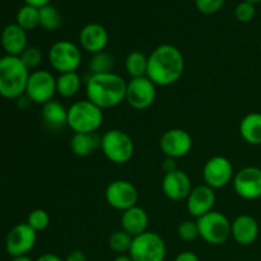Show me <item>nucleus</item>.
<instances>
[{
	"label": "nucleus",
	"instance_id": "obj_34",
	"mask_svg": "<svg viewBox=\"0 0 261 261\" xmlns=\"http://www.w3.org/2000/svg\"><path fill=\"white\" fill-rule=\"evenodd\" d=\"M255 14H256L255 4L246 2V0L239 3L237 7L234 8V17H236V19L241 23L251 22V20L254 19Z\"/></svg>",
	"mask_w": 261,
	"mask_h": 261
},
{
	"label": "nucleus",
	"instance_id": "obj_16",
	"mask_svg": "<svg viewBox=\"0 0 261 261\" xmlns=\"http://www.w3.org/2000/svg\"><path fill=\"white\" fill-rule=\"evenodd\" d=\"M216 191L208 185H199L193 188L186 199V209L194 218H200L213 211L216 204Z\"/></svg>",
	"mask_w": 261,
	"mask_h": 261
},
{
	"label": "nucleus",
	"instance_id": "obj_23",
	"mask_svg": "<svg viewBox=\"0 0 261 261\" xmlns=\"http://www.w3.org/2000/svg\"><path fill=\"white\" fill-rule=\"evenodd\" d=\"M240 135L250 145H261V114L251 112L242 117L240 122Z\"/></svg>",
	"mask_w": 261,
	"mask_h": 261
},
{
	"label": "nucleus",
	"instance_id": "obj_28",
	"mask_svg": "<svg viewBox=\"0 0 261 261\" xmlns=\"http://www.w3.org/2000/svg\"><path fill=\"white\" fill-rule=\"evenodd\" d=\"M115 66V58L106 51L93 54L88 63V68L91 74L111 73Z\"/></svg>",
	"mask_w": 261,
	"mask_h": 261
},
{
	"label": "nucleus",
	"instance_id": "obj_41",
	"mask_svg": "<svg viewBox=\"0 0 261 261\" xmlns=\"http://www.w3.org/2000/svg\"><path fill=\"white\" fill-rule=\"evenodd\" d=\"M114 261H133V260L129 254H121V255H117V256L114 259Z\"/></svg>",
	"mask_w": 261,
	"mask_h": 261
},
{
	"label": "nucleus",
	"instance_id": "obj_24",
	"mask_svg": "<svg viewBox=\"0 0 261 261\" xmlns=\"http://www.w3.org/2000/svg\"><path fill=\"white\" fill-rule=\"evenodd\" d=\"M101 147V137L97 133H81L73 134L70 140V149L76 157H88Z\"/></svg>",
	"mask_w": 261,
	"mask_h": 261
},
{
	"label": "nucleus",
	"instance_id": "obj_26",
	"mask_svg": "<svg viewBox=\"0 0 261 261\" xmlns=\"http://www.w3.org/2000/svg\"><path fill=\"white\" fill-rule=\"evenodd\" d=\"M125 70L130 79L147 76L148 56L140 51H132L125 59Z\"/></svg>",
	"mask_w": 261,
	"mask_h": 261
},
{
	"label": "nucleus",
	"instance_id": "obj_15",
	"mask_svg": "<svg viewBox=\"0 0 261 261\" xmlns=\"http://www.w3.org/2000/svg\"><path fill=\"white\" fill-rule=\"evenodd\" d=\"M160 148L166 157L175 160L182 158L190 153L193 148V138L184 129H170L161 137Z\"/></svg>",
	"mask_w": 261,
	"mask_h": 261
},
{
	"label": "nucleus",
	"instance_id": "obj_14",
	"mask_svg": "<svg viewBox=\"0 0 261 261\" xmlns=\"http://www.w3.org/2000/svg\"><path fill=\"white\" fill-rule=\"evenodd\" d=\"M233 189L240 198L256 200L261 198V168L247 166L234 173Z\"/></svg>",
	"mask_w": 261,
	"mask_h": 261
},
{
	"label": "nucleus",
	"instance_id": "obj_39",
	"mask_svg": "<svg viewBox=\"0 0 261 261\" xmlns=\"http://www.w3.org/2000/svg\"><path fill=\"white\" fill-rule=\"evenodd\" d=\"M25 3V5H31L33 8H37V9H41V8L46 7V5L50 4L51 0H23Z\"/></svg>",
	"mask_w": 261,
	"mask_h": 261
},
{
	"label": "nucleus",
	"instance_id": "obj_32",
	"mask_svg": "<svg viewBox=\"0 0 261 261\" xmlns=\"http://www.w3.org/2000/svg\"><path fill=\"white\" fill-rule=\"evenodd\" d=\"M177 236L178 239L182 240V241L190 242L194 241L199 237V227L196 221H184L178 224L177 227Z\"/></svg>",
	"mask_w": 261,
	"mask_h": 261
},
{
	"label": "nucleus",
	"instance_id": "obj_6",
	"mask_svg": "<svg viewBox=\"0 0 261 261\" xmlns=\"http://www.w3.org/2000/svg\"><path fill=\"white\" fill-rule=\"evenodd\" d=\"M196 223L199 227V237L209 245L218 246L231 237L232 222L221 212H209L196 219Z\"/></svg>",
	"mask_w": 261,
	"mask_h": 261
},
{
	"label": "nucleus",
	"instance_id": "obj_4",
	"mask_svg": "<svg viewBox=\"0 0 261 261\" xmlns=\"http://www.w3.org/2000/svg\"><path fill=\"white\" fill-rule=\"evenodd\" d=\"M103 122V110L89 99H81L68 109V126L74 134L96 133Z\"/></svg>",
	"mask_w": 261,
	"mask_h": 261
},
{
	"label": "nucleus",
	"instance_id": "obj_20",
	"mask_svg": "<svg viewBox=\"0 0 261 261\" xmlns=\"http://www.w3.org/2000/svg\"><path fill=\"white\" fill-rule=\"evenodd\" d=\"M0 45L7 55L20 56V54L28 47L27 32L17 23L8 24L0 33Z\"/></svg>",
	"mask_w": 261,
	"mask_h": 261
},
{
	"label": "nucleus",
	"instance_id": "obj_44",
	"mask_svg": "<svg viewBox=\"0 0 261 261\" xmlns=\"http://www.w3.org/2000/svg\"><path fill=\"white\" fill-rule=\"evenodd\" d=\"M260 51H261V43H260Z\"/></svg>",
	"mask_w": 261,
	"mask_h": 261
},
{
	"label": "nucleus",
	"instance_id": "obj_25",
	"mask_svg": "<svg viewBox=\"0 0 261 261\" xmlns=\"http://www.w3.org/2000/svg\"><path fill=\"white\" fill-rule=\"evenodd\" d=\"M82 78L76 71L59 74L56 78V93L63 98H71L81 91Z\"/></svg>",
	"mask_w": 261,
	"mask_h": 261
},
{
	"label": "nucleus",
	"instance_id": "obj_43",
	"mask_svg": "<svg viewBox=\"0 0 261 261\" xmlns=\"http://www.w3.org/2000/svg\"><path fill=\"white\" fill-rule=\"evenodd\" d=\"M246 2L252 3V4H257V3H261V0H246Z\"/></svg>",
	"mask_w": 261,
	"mask_h": 261
},
{
	"label": "nucleus",
	"instance_id": "obj_22",
	"mask_svg": "<svg viewBox=\"0 0 261 261\" xmlns=\"http://www.w3.org/2000/svg\"><path fill=\"white\" fill-rule=\"evenodd\" d=\"M41 115L43 122L50 130H59L68 126V109L59 101L51 99L47 103L42 105Z\"/></svg>",
	"mask_w": 261,
	"mask_h": 261
},
{
	"label": "nucleus",
	"instance_id": "obj_13",
	"mask_svg": "<svg viewBox=\"0 0 261 261\" xmlns=\"http://www.w3.org/2000/svg\"><path fill=\"white\" fill-rule=\"evenodd\" d=\"M37 232L27 223H19L13 227L5 240V250L12 257L27 256L35 247Z\"/></svg>",
	"mask_w": 261,
	"mask_h": 261
},
{
	"label": "nucleus",
	"instance_id": "obj_30",
	"mask_svg": "<svg viewBox=\"0 0 261 261\" xmlns=\"http://www.w3.org/2000/svg\"><path fill=\"white\" fill-rule=\"evenodd\" d=\"M133 239H134V237H132L129 233H126L125 231L120 229V231L114 232V233L110 236L109 246L110 249L114 252H116L117 255L129 254L130 247H132L133 244Z\"/></svg>",
	"mask_w": 261,
	"mask_h": 261
},
{
	"label": "nucleus",
	"instance_id": "obj_8",
	"mask_svg": "<svg viewBox=\"0 0 261 261\" xmlns=\"http://www.w3.org/2000/svg\"><path fill=\"white\" fill-rule=\"evenodd\" d=\"M48 63L59 74L76 71L82 63L81 48L70 41H58L48 50Z\"/></svg>",
	"mask_w": 261,
	"mask_h": 261
},
{
	"label": "nucleus",
	"instance_id": "obj_5",
	"mask_svg": "<svg viewBox=\"0 0 261 261\" xmlns=\"http://www.w3.org/2000/svg\"><path fill=\"white\" fill-rule=\"evenodd\" d=\"M101 150L115 165H125L134 155V142L127 133L120 129L107 130L101 137Z\"/></svg>",
	"mask_w": 261,
	"mask_h": 261
},
{
	"label": "nucleus",
	"instance_id": "obj_38",
	"mask_svg": "<svg viewBox=\"0 0 261 261\" xmlns=\"http://www.w3.org/2000/svg\"><path fill=\"white\" fill-rule=\"evenodd\" d=\"M64 261H87V256L81 250H74V251L69 252Z\"/></svg>",
	"mask_w": 261,
	"mask_h": 261
},
{
	"label": "nucleus",
	"instance_id": "obj_2",
	"mask_svg": "<svg viewBox=\"0 0 261 261\" xmlns=\"http://www.w3.org/2000/svg\"><path fill=\"white\" fill-rule=\"evenodd\" d=\"M126 84L127 82L114 71L91 74L86 81L87 99L102 110L114 109L125 101Z\"/></svg>",
	"mask_w": 261,
	"mask_h": 261
},
{
	"label": "nucleus",
	"instance_id": "obj_31",
	"mask_svg": "<svg viewBox=\"0 0 261 261\" xmlns=\"http://www.w3.org/2000/svg\"><path fill=\"white\" fill-rule=\"evenodd\" d=\"M25 223L35 229L36 232H41L46 229L50 224V216L46 211L43 209H35L28 214V218Z\"/></svg>",
	"mask_w": 261,
	"mask_h": 261
},
{
	"label": "nucleus",
	"instance_id": "obj_42",
	"mask_svg": "<svg viewBox=\"0 0 261 261\" xmlns=\"http://www.w3.org/2000/svg\"><path fill=\"white\" fill-rule=\"evenodd\" d=\"M10 261H33V260L28 256H19V257H13Z\"/></svg>",
	"mask_w": 261,
	"mask_h": 261
},
{
	"label": "nucleus",
	"instance_id": "obj_35",
	"mask_svg": "<svg viewBox=\"0 0 261 261\" xmlns=\"http://www.w3.org/2000/svg\"><path fill=\"white\" fill-rule=\"evenodd\" d=\"M226 0H195L196 9L206 15L216 14L223 8Z\"/></svg>",
	"mask_w": 261,
	"mask_h": 261
},
{
	"label": "nucleus",
	"instance_id": "obj_37",
	"mask_svg": "<svg viewBox=\"0 0 261 261\" xmlns=\"http://www.w3.org/2000/svg\"><path fill=\"white\" fill-rule=\"evenodd\" d=\"M175 261H200L198 255L193 251H182L175 257Z\"/></svg>",
	"mask_w": 261,
	"mask_h": 261
},
{
	"label": "nucleus",
	"instance_id": "obj_29",
	"mask_svg": "<svg viewBox=\"0 0 261 261\" xmlns=\"http://www.w3.org/2000/svg\"><path fill=\"white\" fill-rule=\"evenodd\" d=\"M63 23V17L58 8L51 4L40 9V25L46 31H56Z\"/></svg>",
	"mask_w": 261,
	"mask_h": 261
},
{
	"label": "nucleus",
	"instance_id": "obj_36",
	"mask_svg": "<svg viewBox=\"0 0 261 261\" xmlns=\"http://www.w3.org/2000/svg\"><path fill=\"white\" fill-rule=\"evenodd\" d=\"M162 170L165 171V173H170V172H173V171L178 170L177 162H176L175 158L166 157L165 160L162 161Z\"/></svg>",
	"mask_w": 261,
	"mask_h": 261
},
{
	"label": "nucleus",
	"instance_id": "obj_17",
	"mask_svg": "<svg viewBox=\"0 0 261 261\" xmlns=\"http://www.w3.org/2000/svg\"><path fill=\"white\" fill-rule=\"evenodd\" d=\"M193 190L191 180L186 172L176 170L173 172L165 173L162 180V191L170 200H186L189 194Z\"/></svg>",
	"mask_w": 261,
	"mask_h": 261
},
{
	"label": "nucleus",
	"instance_id": "obj_7",
	"mask_svg": "<svg viewBox=\"0 0 261 261\" xmlns=\"http://www.w3.org/2000/svg\"><path fill=\"white\" fill-rule=\"evenodd\" d=\"M129 255L133 261H165L167 255L165 240L155 232H144L133 239Z\"/></svg>",
	"mask_w": 261,
	"mask_h": 261
},
{
	"label": "nucleus",
	"instance_id": "obj_12",
	"mask_svg": "<svg viewBox=\"0 0 261 261\" xmlns=\"http://www.w3.org/2000/svg\"><path fill=\"white\" fill-rule=\"evenodd\" d=\"M233 177V166L231 161L223 155L209 158L203 167L204 182L214 190L227 186L229 182H232Z\"/></svg>",
	"mask_w": 261,
	"mask_h": 261
},
{
	"label": "nucleus",
	"instance_id": "obj_10",
	"mask_svg": "<svg viewBox=\"0 0 261 261\" xmlns=\"http://www.w3.org/2000/svg\"><path fill=\"white\" fill-rule=\"evenodd\" d=\"M157 97V86L148 76L130 79L126 84L125 101L135 110H145L152 106Z\"/></svg>",
	"mask_w": 261,
	"mask_h": 261
},
{
	"label": "nucleus",
	"instance_id": "obj_33",
	"mask_svg": "<svg viewBox=\"0 0 261 261\" xmlns=\"http://www.w3.org/2000/svg\"><path fill=\"white\" fill-rule=\"evenodd\" d=\"M19 59L28 69H35L42 63V53H41L40 48L36 47V46H28V47L20 54Z\"/></svg>",
	"mask_w": 261,
	"mask_h": 261
},
{
	"label": "nucleus",
	"instance_id": "obj_21",
	"mask_svg": "<svg viewBox=\"0 0 261 261\" xmlns=\"http://www.w3.org/2000/svg\"><path fill=\"white\" fill-rule=\"evenodd\" d=\"M148 222H149V218H148L147 212L138 205L122 212L121 219H120L121 229L132 237H137L147 232Z\"/></svg>",
	"mask_w": 261,
	"mask_h": 261
},
{
	"label": "nucleus",
	"instance_id": "obj_27",
	"mask_svg": "<svg viewBox=\"0 0 261 261\" xmlns=\"http://www.w3.org/2000/svg\"><path fill=\"white\" fill-rule=\"evenodd\" d=\"M17 24L27 32L33 31L40 25V9L33 8L31 5H23L17 13Z\"/></svg>",
	"mask_w": 261,
	"mask_h": 261
},
{
	"label": "nucleus",
	"instance_id": "obj_11",
	"mask_svg": "<svg viewBox=\"0 0 261 261\" xmlns=\"http://www.w3.org/2000/svg\"><path fill=\"white\" fill-rule=\"evenodd\" d=\"M106 203L116 211L125 212L137 205L139 193L138 189L130 181L116 180L112 181L105 191Z\"/></svg>",
	"mask_w": 261,
	"mask_h": 261
},
{
	"label": "nucleus",
	"instance_id": "obj_40",
	"mask_svg": "<svg viewBox=\"0 0 261 261\" xmlns=\"http://www.w3.org/2000/svg\"><path fill=\"white\" fill-rule=\"evenodd\" d=\"M36 261H64L60 256H58L56 254H50V252H46L42 254L41 256H38V259Z\"/></svg>",
	"mask_w": 261,
	"mask_h": 261
},
{
	"label": "nucleus",
	"instance_id": "obj_1",
	"mask_svg": "<svg viewBox=\"0 0 261 261\" xmlns=\"http://www.w3.org/2000/svg\"><path fill=\"white\" fill-rule=\"evenodd\" d=\"M185 70L184 55L176 46L160 45L148 56L147 76L160 87H168L180 81Z\"/></svg>",
	"mask_w": 261,
	"mask_h": 261
},
{
	"label": "nucleus",
	"instance_id": "obj_19",
	"mask_svg": "<svg viewBox=\"0 0 261 261\" xmlns=\"http://www.w3.org/2000/svg\"><path fill=\"white\" fill-rule=\"evenodd\" d=\"M259 223L254 217L249 214H241L236 217L231 223V237L242 246L254 244L259 237Z\"/></svg>",
	"mask_w": 261,
	"mask_h": 261
},
{
	"label": "nucleus",
	"instance_id": "obj_9",
	"mask_svg": "<svg viewBox=\"0 0 261 261\" xmlns=\"http://www.w3.org/2000/svg\"><path fill=\"white\" fill-rule=\"evenodd\" d=\"M24 94L33 103H47L56 94V78L48 70L32 71L28 78Z\"/></svg>",
	"mask_w": 261,
	"mask_h": 261
},
{
	"label": "nucleus",
	"instance_id": "obj_18",
	"mask_svg": "<svg viewBox=\"0 0 261 261\" xmlns=\"http://www.w3.org/2000/svg\"><path fill=\"white\" fill-rule=\"evenodd\" d=\"M79 43L83 50L92 55L101 53L109 45V32L99 23H89L81 30Z\"/></svg>",
	"mask_w": 261,
	"mask_h": 261
},
{
	"label": "nucleus",
	"instance_id": "obj_3",
	"mask_svg": "<svg viewBox=\"0 0 261 261\" xmlns=\"http://www.w3.org/2000/svg\"><path fill=\"white\" fill-rule=\"evenodd\" d=\"M30 74L19 56L0 58V96L7 99L20 98L25 93Z\"/></svg>",
	"mask_w": 261,
	"mask_h": 261
}]
</instances>
